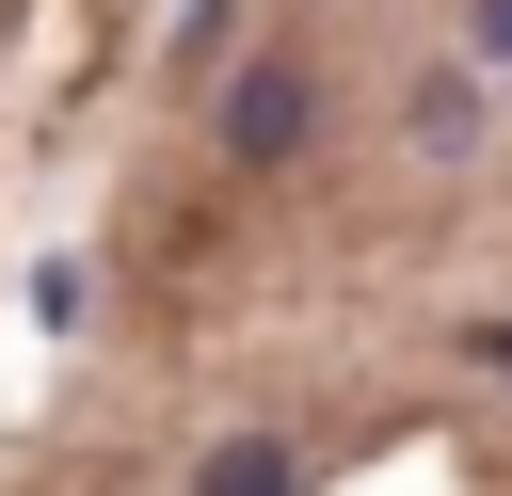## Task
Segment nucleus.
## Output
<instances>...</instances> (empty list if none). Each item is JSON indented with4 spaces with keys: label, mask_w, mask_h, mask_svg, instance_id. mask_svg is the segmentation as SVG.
Here are the masks:
<instances>
[{
    "label": "nucleus",
    "mask_w": 512,
    "mask_h": 496,
    "mask_svg": "<svg viewBox=\"0 0 512 496\" xmlns=\"http://www.w3.org/2000/svg\"><path fill=\"white\" fill-rule=\"evenodd\" d=\"M304 112H320V96H304V64H240V80H224V160H240V176H272V160L304 144Z\"/></svg>",
    "instance_id": "nucleus-1"
},
{
    "label": "nucleus",
    "mask_w": 512,
    "mask_h": 496,
    "mask_svg": "<svg viewBox=\"0 0 512 496\" xmlns=\"http://www.w3.org/2000/svg\"><path fill=\"white\" fill-rule=\"evenodd\" d=\"M288 480H304V464H288L272 432H224V448L192 464V496H288Z\"/></svg>",
    "instance_id": "nucleus-2"
},
{
    "label": "nucleus",
    "mask_w": 512,
    "mask_h": 496,
    "mask_svg": "<svg viewBox=\"0 0 512 496\" xmlns=\"http://www.w3.org/2000/svg\"><path fill=\"white\" fill-rule=\"evenodd\" d=\"M416 144L464 160V144H480V80H416Z\"/></svg>",
    "instance_id": "nucleus-3"
},
{
    "label": "nucleus",
    "mask_w": 512,
    "mask_h": 496,
    "mask_svg": "<svg viewBox=\"0 0 512 496\" xmlns=\"http://www.w3.org/2000/svg\"><path fill=\"white\" fill-rule=\"evenodd\" d=\"M32 320H48V336H80V320H96V272H80V256H48V272H32Z\"/></svg>",
    "instance_id": "nucleus-4"
},
{
    "label": "nucleus",
    "mask_w": 512,
    "mask_h": 496,
    "mask_svg": "<svg viewBox=\"0 0 512 496\" xmlns=\"http://www.w3.org/2000/svg\"><path fill=\"white\" fill-rule=\"evenodd\" d=\"M480 48H496V64H512V0H480Z\"/></svg>",
    "instance_id": "nucleus-5"
},
{
    "label": "nucleus",
    "mask_w": 512,
    "mask_h": 496,
    "mask_svg": "<svg viewBox=\"0 0 512 496\" xmlns=\"http://www.w3.org/2000/svg\"><path fill=\"white\" fill-rule=\"evenodd\" d=\"M496 368H512V320H496Z\"/></svg>",
    "instance_id": "nucleus-6"
}]
</instances>
